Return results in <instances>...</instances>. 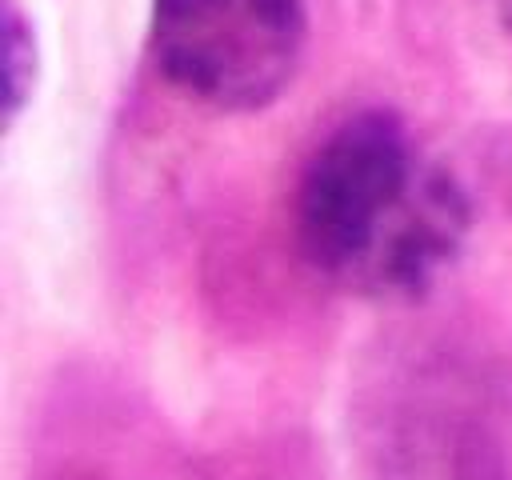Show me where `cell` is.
<instances>
[{
	"mask_svg": "<svg viewBox=\"0 0 512 480\" xmlns=\"http://www.w3.org/2000/svg\"><path fill=\"white\" fill-rule=\"evenodd\" d=\"M292 232L328 284L364 300H416L460 260L472 196L400 112L360 108L304 160Z\"/></svg>",
	"mask_w": 512,
	"mask_h": 480,
	"instance_id": "cell-1",
	"label": "cell"
},
{
	"mask_svg": "<svg viewBox=\"0 0 512 480\" xmlns=\"http://www.w3.org/2000/svg\"><path fill=\"white\" fill-rule=\"evenodd\" d=\"M304 48V0H148L156 72L212 112H260L280 100Z\"/></svg>",
	"mask_w": 512,
	"mask_h": 480,
	"instance_id": "cell-2",
	"label": "cell"
},
{
	"mask_svg": "<svg viewBox=\"0 0 512 480\" xmlns=\"http://www.w3.org/2000/svg\"><path fill=\"white\" fill-rule=\"evenodd\" d=\"M36 88V32L16 0H4V124L12 128Z\"/></svg>",
	"mask_w": 512,
	"mask_h": 480,
	"instance_id": "cell-3",
	"label": "cell"
},
{
	"mask_svg": "<svg viewBox=\"0 0 512 480\" xmlns=\"http://www.w3.org/2000/svg\"><path fill=\"white\" fill-rule=\"evenodd\" d=\"M488 8H492V16H496V24L512 36V0H488Z\"/></svg>",
	"mask_w": 512,
	"mask_h": 480,
	"instance_id": "cell-4",
	"label": "cell"
}]
</instances>
